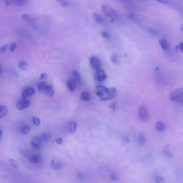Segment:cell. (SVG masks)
I'll return each instance as SVG.
<instances>
[{
	"mask_svg": "<svg viewBox=\"0 0 183 183\" xmlns=\"http://www.w3.org/2000/svg\"><path fill=\"white\" fill-rule=\"evenodd\" d=\"M95 93L102 101L111 100L116 95V91L114 88H108L103 86L97 87Z\"/></svg>",
	"mask_w": 183,
	"mask_h": 183,
	"instance_id": "1",
	"label": "cell"
},
{
	"mask_svg": "<svg viewBox=\"0 0 183 183\" xmlns=\"http://www.w3.org/2000/svg\"><path fill=\"white\" fill-rule=\"evenodd\" d=\"M183 89L179 88L172 92L170 95V100L175 102L183 104Z\"/></svg>",
	"mask_w": 183,
	"mask_h": 183,
	"instance_id": "2",
	"label": "cell"
},
{
	"mask_svg": "<svg viewBox=\"0 0 183 183\" xmlns=\"http://www.w3.org/2000/svg\"><path fill=\"white\" fill-rule=\"evenodd\" d=\"M101 9L104 14L108 17L111 18H115L117 16V14L116 12L108 5H102Z\"/></svg>",
	"mask_w": 183,
	"mask_h": 183,
	"instance_id": "3",
	"label": "cell"
},
{
	"mask_svg": "<svg viewBox=\"0 0 183 183\" xmlns=\"http://www.w3.org/2000/svg\"><path fill=\"white\" fill-rule=\"evenodd\" d=\"M139 118L142 121L147 122L149 118V112L147 109L144 105H141L138 110Z\"/></svg>",
	"mask_w": 183,
	"mask_h": 183,
	"instance_id": "4",
	"label": "cell"
},
{
	"mask_svg": "<svg viewBox=\"0 0 183 183\" xmlns=\"http://www.w3.org/2000/svg\"><path fill=\"white\" fill-rule=\"evenodd\" d=\"M90 62L91 67L93 69L96 71L101 69V62L98 58L95 56H92L90 59Z\"/></svg>",
	"mask_w": 183,
	"mask_h": 183,
	"instance_id": "5",
	"label": "cell"
},
{
	"mask_svg": "<svg viewBox=\"0 0 183 183\" xmlns=\"http://www.w3.org/2000/svg\"><path fill=\"white\" fill-rule=\"evenodd\" d=\"M94 77L98 81L101 82H103L107 79V76L104 70L100 69L96 71Z\"/></svg>",
	"mask_w": 183,
	"mask_h": 183,
	"instance_id": "6",
	"label": "cell"
},
{
	"mask_svg": "<svg viewBox=\"0 0 183 183\" xmlns=\"http://www.w3.org/2000/svg\"><path fill=\"white\" fill-rule=\"evenodd\" d=\"M30 101L28 100H23L17 103V108L19 110H22L26 108L29 105Z\"/></svg>",
	"mask_w": 183,
	"mask_h": 183,
	"instance_id": "7",
	"label": "cell"
},
{
	"mask_svg": "<svg viewBox=\"0 0 183 183\" xmlns=\"http://www.w3.org/2000/svg\"><path fill=\"white\" fill-rule=\"evenodd\" d=\"M43 91L46 96L49 97H52L54 93L53 88L50 85H47Z\"/></svg>",
	"mask_w": 183,
	"mask_h": 183,
	"instance_id": "8",
	"label": "cell"
},
{
	"mask_svg": "<svg viewBox=\"0 0 183 183\" xmlns=\"http://www.w3.org/2000/svg\"><path fill=\"white\" fill-rule=\"evenodd\" d=\"M41 139L40 138L36 137L33 139L31 141V144L34 148H39L41 145Z\"/></svg>",
	"mask_w": 183,
	"mask_h": 183,
	"instance_id": "9",
	"label": "cell"
},
{
	"mask_svg": "<svg viewBox=\"0 0 183 183\" xmlns=\"http://www.w3.org/2000/svg\"><path fill=\"white\" fill-rule=\"evenodd\" d=\"M35 90L33 88H28L25 90L22 93V96L26 97H29L33 95L35 93Z\"/></svg>",
	"mask_w": 183,
	"mask_h": 183,
	"instance_id": "10",
	"label": "cell"
},
{
	"mask_svg": "<svg viewBox=\"0 0 183 183\" xmlns=\"http://www.w3.org/2000/svg\"><path fill=\"white\" fill-rule=\"evenodd\" d=\"M67 87L70 91H74L76 88V82L72 79H69L67 81Z\"/></svg>",
	"mask_w": 183,
	"mask_h": 183,
	"instance_id": "11",
	"label": "cell"
},
{
	"mask_svg": "<svg viewBox=\"0 0 183 183\" xmlns=\"http://www.w3.org/2000/svg\"><path fill=\"white\" fill-rule=\"evenodd\" d=\"M8 112L7 107L5 105H0V118H2L6 116Z\"/></svg>",
	"mask_w": 183,
	"mask_h": 183,
	"instance_id": "12",
	"label": "cell"
},
{
	"mask_svg": "<svg viewBox=\"0 0 183 183\" xmlns=\"http://www.w3.org/2000/svg\"><path fill=\"white\" fill-rule=\"evenodd\" d=\"M80 98L84 101L88 102L90 101L91 96L90 94L87 92H82L80 95Z\"/></svg>",
	"mask_w": 183,
	"mask_h": 183,
	"instance_id": "13",
	"label": "cell"
},
{
	"mask_svg": "<svg viewBox=\"0 0 183 183\" xmlns=\"http://www.w3.org/2000/svg\"><path fill=\"white\" fill-rule=\"evenodd\" d=\"M11 3L18 6H23L28 3V0H14L11 1Z\"/></svg>",
	"mask_w": 183,
	"mask_h": 183,
	"instance_id": "14",
	"label": "cell"
},
{
	"mask_svg": "<svg viewBox=\"0 0 183 183\" xmlns=\"http://www.w3.org/2000/svg\"><path fill=\"white\" fill-rule=\"evenodd\" d=\"M159 45L163 50H166L168 48V43L166 40L164 39H161L159 41Z\"/></svg>",
	"mask_w": 183,
	"mask_h": 183,
	"instance_id": "15",
	"label": "cell"
},
{
	"mask_svg": "<svg viewBox=\"0 0 183 183\" xmlns=\"http://www.w3.org/2000/svg\"><path fill=\"white\" fill-rule=\"evenodd\" d=\"M51 166L52 168L55 170L61 168L62 165L61 163L55 161L54 159H52L51 162Z\"/></svg>",
	"mask_w": 183,
	"mask_h": 183,
	"instance_id": "16",
	"label": "cell"
},
{
	"mask_svg": "<svg viewBox=\"0 0 183 183\" xmlns=\"http://www.w3.org/2000/svg\"><path fill=\"white\" fill-rule=\"evenodd\" d=\"M41 159L40 156L36 155L30 157L29 158V161L30 162L32 163H37L40 161Z\"/></svg>",
	"mask_w": 183,
	"mask_h": 183,
	"instance_id": "17",
	"label": "cell"
},
{
	"mask_svg": "<svg viewBox=\"0 0 183 183\" xmlns=\"http://www.w3.org/2000/svg\"><path fill=\"white\" fill-rule=\"evenodd\" d=\"M156 128L157 130L160 132L164 131L165 129V125L162 122L159 121L156 123Z\"/></svg>",
	"mask_w": 183,
	"mask_h": 183,
	"instance_id": "18",
	"label": "cell"
},
{
	"mask_svg": "<svg viewBox=\"0 0 183 183\" xmlns=\"http://www.w3.org/2000/svg\"><path fill=\"white\" fill-rule=\"evenodd\" d=\"M72 74L73 77L75 78V79L76 80L78 83L80 84L81 83V78H80V75L79 72L77 70H74L73 71Z\"/></svg>",
	"mask_w": 183,
	"mask_h": 183,
	"instance_id": "19",
	"label": "cell"
},
{
	"mask_svg": "<svg viewBox=\"0 0 183 183\" xmlns=\"http://www.w3.org/2000/svg\"><path fill=\"white\" fill-rule=\"evenodd\" d=\"M69 129L71 133H73L75 132L76 129V123L75 121H72L69 122Z\"/></svg>",
	"mask_w": 183,
	"mask_h": 183,
	"instance_id": "20",
	"label": "cell"
},
{
	"mask_svg": "<svg viewBox=\"0 0 183 183\" xmlns=\"http://www.w3.org/2000/svg\"><path fill=\"white\" fill-rule=\"evenodd\" d=\"M18 66L19 68L23 70H25L28 67L29 65L25 61L22 60L19 62Z\"/></svg>",
	"mask_w": 183,
	"mask_h": 183,
	"instance_id": "21",
	"label": "cell"
},
{
	"mask_svg": "<svg viewBox=\"0 0 183 183\" xmlns=\"http://www.w3.org/2000/svg\"><path fill=\"white\" fill-rule=\"evenodd\" d=\"M93 18L98 23H102L103 22L102 18L97 13H93L92 15Z\"/></svg>",
	"mask_w": 183,
	"mask_h": 183,
	"instance_id": "22",
	"label": "cell"
},
{
	"mask_svg": "<svg viewBox=\"0 0 183 183\" xmlns=\"http://www.w3.org/2000/svg\"><path fill=\"white\" fill-rule=\"evenodd\" d=\"M22 17L23 19L28 22H32L34 20L32 16L27 14H24L23 15Z\"/></svg>",
	"mask_w": 183,
	"mask_h": 183,
	"instance_id": "23",
	"label": "cell"
},
{
	"mask_svg": "<svg viewBox=\"0 0 183 183\" xmlns=\"http://www.w3.org/2000/svg\"><path fill=\"white\" fill-rule=\"evenodd\" d=\"M42 138L46 141H50L52 138L51 135L48 133H44L42 134Z\"/></svg>",
	"mask_w": 183,
	"mask_h": 183,
	"instance_id": "24",
	"label": "cell"
},
{
	"mask_svg": "<svg viewBox=\"0 0 183 183\" xmlns=\"http://www.w3.org/2000/svg\"><path fill=\"white\" fill-rule=\"evenodd\" d=\"M137 140L138 142L142 144H144L146 142L145 138L142 134H139Z\"/></svg>",
	"mask_w": 183,
	"mask_h": 183,
	"instance_id": "25",
	"label": "cell"
},
{
	"mask_svg": "<svg viewBox=\"0 0 183 183\" xmlns=\"http://www.w3.org/2000/svg\"><path fill=\"white\" fill-rule=\"evenodd\" d=\"M30 128L29 126L28 125H25L22 127V131L23 133L24 134H27L29 132Z\"/></svg>",
	"mask_w": 183,
	"mask_h": 183,
	"instance_id": "26",
	"label": "cell"
},
{
	"mask_svg": "<svg viewBox=\"0 0 183 183\" xmlns=\"http://www.w3.org/2000/svg\"><path fill=\"white\" fill-rule=\"evenodd\" d=\"M47 83L46 82H42L38 85V90L40 92L43 91L46 86H47Z\"/></svg>",
	"mask_w": 183,
	"mask_h": 183,
	"instance_id": "27",
	"label": "cell"
},
{
	"mask_svg": "<svg viewBox=\"0 0 183 183\" xmlns=\"http://www.w3.org/2000/svg\"><path fill=\"white\" fill-rule=\"evenodd\" d=\"M58 1L60 4L64 7H68L71 6V4L66 1L59 0Z\"/></svg>",
	"mask_w": 183,
	"mask_h": 183,
	"instance_id": "28",
	"label": "cell"
},
{
	"mask_svg": "<svg viewBox=\"0 0 183 183\" xmlns=\"http://www.w3.org/2000/svg\"><path fill=\"white\" fill-rule=\"evenodd\" d=\"M163 152H164V154L165 155L168 157L170 158H172L173 157V154H172L171 152L169 151V150L166 149V150H164Z\"/></svg>",
	"mask_w": 183,
	"mask_h": 183,
	"instance_id": "29",
	"label": "cell"
},
{
	"mask_svg": "<svg viewBox=\"0 0 183 183\" xmlns=\"http://www.w3.org/2000/svg\"><path fill=\"white\" fill-rule=\"evenodd\" d=\"M9 162L14 168H17V167H18V163H17V162L15 160H14L13 159H9Z\"/></svg>",
	"mask_w": 183,
	"mask_h": 183,
	"instance_id": "30",
	"label": "cell"
},
{
	"mask_svg": "<svg viewBox=\"0 0 183 183\" xmlns=\"http://www.w3.org/2000/svg\"><path fill=\"white\" fill-rule=\"evenodd\" d=\"M101 33L102 36L105 38L108 39H111V35L107 32H105V31H102L101 32Z\"/></svg>",
	"mask_w": 183,
	"mask_h": 183,
	"instance_id": "31",
	"label": "cell"
},
{
	"mask_svg": "<svg viewBox=\"0 0 183 183\" xmlns=\"http://www.w3.org/2000/svg\"><path fill=\"white\" fill-rule=\"evenodd\" d=\"M108 107L113 111H115L117 108V104L116 102H112L109 105Z\"/></svg>",
	"mask_w": 183,
	"mask_h": 183,
	"instance_id": "32",
	"label": "cell"
},
{
	"mask_svg": "<svg viewBox=\"0 0 183 183\" xmlns=\"http://www.w3.org/2000/svg\"><path fill=\"white\" fill-rule=\"evenodd\" d=\"M32 121L34 124L36 126H38L40 124V121L37 117H33L32 118Z\"/></svg>",
	"mask_w": 183,
	"mask_h": 183,
	"instance_id": "33",
	"label": "cell"
},
{
	"mask_svg": "<svg viewBox=\"0 0 183 183\" xmlns=\"http://www.w3.org/2000/svg\"><path fill=\"white\" fill-rule=\"evenodd\" d=\"M156 183H165V180L162 177L158 176L156 177Z\"/></svg>",
	"mask_w": 183,
	"mask_h": 183,
	"instance_id": "34",
	"label": "cell"
},
{
	"mask_svg": "<svg viewBox=\"0 0 183 183\" xmlns=\"http://www.w3.org/2000/svg\"><path fill=\"white\" fill-rule=\"evenodd\" d=\"M16 46H17V44H16V43H13L10 46V48H9V50L11 52H14L15 50L16 49Z\"/></svg>",
	"mask_w": 183,
	"mask_h": 183,
	"instance_id": "35",
	"label": "cell"
},
{
	"mask_svg": "<svg viewBox=\"0 0 183 183\" xmlns=\"http://www.w3.org/2000/svg\"><path fill=\"white\" fill-rule=\"evenodd\" d=\"M8 46L7 45H4L0 48V52L1 53H4L5 52V51L8 48Z\"/></svg>",
	"mask_w": 183,
	"mask_h": 183,
	"instance_id": "36",
	"label": "cell"
},
{
	"mask_svg": "<svg viewBox=\"0 0 183 183\" xmlns=\"http://www.w3.org/2000/svg\"><path fill=\"white\" fill-rule=\"evenodd\" d=\"M111 61L113 63L115 64H117L118 61L117 58L116 56L115 55H113L111 57Z\"/></svg>",
	"mask_w": 183,
	"mask_h": 183,
	"instance_id": "37",
	"label": "cell"
},
{
	"mask_svg": "<svg viewBox=\"0 0 183 183\" xmlns=\"http://www.w3.org/2000/svg\"><path fill=\"white\" fill-rule=\"evenodd\" d=\"M56 142L58 144H61L62 143V140L60 138H58L56 139Z\"/></svg>",
	"mask_w": 183,
	"mask_h": 183,
	"instance_id": "38",
	"label": "cell"
},
{
	"mask_svg": "<svg viewBox=\"0 0 183 183\" xmlns=\"http://www.w3.org/2000/svg\"><path fill=\"white\" fill-rule=\"evenodd\" d=\"M178 49H179L182 52L183 51V43H180L179 44V46H177Z\"/></svg>",
	"mask_w": 183,
	"mask_h": 183,
	"instance_id": "39",
	"label": "cell"
},
{
	"mask_svg": "<svg viewBox=\"0 0 183 183\" xmlns=\"http://www.w3.org/2000/svg\"><path fill=\"white\" fill-rule=\"evenodd\" d=\"M111 179L113 180H117L118 179V177L116 175H114V174H112L111 175Z\"/></svg>",
	"mask_w": 183,
	"mask_h": 183,
	"instance_id": "40",
	"label": "cell"
},
{
	"mask_svg": "<svg viewBox=\"0 0 183 183\" xmlns=\"http://www.w3.org/2000/svg\"><path fill=\"white\" fill-rule=\"evenodd\" d=\"M47 77V75L45 73H42L40 76V78L42 79H46Z\"/></svg>",
	"mask_w": 183,
	"mask_h": 183,
	"instance_id": "41",
	"label": "cell"
},
{
	"mask_svg": "<svg viewBox=\"0 0 183 183\" xmlns=\"http://www.w3.org/2000/svg\"><path fill=\"white\" fill-rule=\"evenodd\" d=\"M5 3H6L7 7H8V6L11 4V1L6 0L5 1Z\"/></svg>",
	"mask_w": 183,
	"mask_h": 183,
	"instance_id": "42",
	"label": "cell"
},
{
	"mask_svg": "<svg viewBox=\"0 0 183 183\" xmlns=\"http://www.w3.org/2000/svg\"><path fill=\"white\" fill-rule=\"evenodd\" d=\"M124 140H125V141L126 142H130V139H129V138L125 136V137L124 138Z\"/></svg>",
	"mask_w": 183,
	"mask_h": 183,
	"instance_id": "43",
	"label": "cell"
},
{
	"mask_svg": "<svg viewBox=\"0 0 183 183\" xmlns=\"http://www.w3.org/2000/svg\"><path fill=\"white\" fill-rule=\"evenodd\" d=\"M3 72V68L1 64H0V75H1Z\"/></svg>",
	"mask_w": 183,
	"mask_h": 183,
	"instance_id": "44",
	"label": "cell"
},
{
	"mask_svg": "<svg viewBox=\"0 0 183 183\" xmlns=\"http://www.w3.org/2000/svg\"><path fill=\"white\" fill-rule=\"evenodd\" d=\"M77 177L79 179H81L82 177V175L80 173H78L77 174Z\"/></svg>",
	"mask_w": 183,
	"mask_h": 183,
	"instance_id": "45",
	"label": "cell"
},
{
	"mask_svg": "<svg viewBox=\"0 0 183 183\" xmlns=\"http://www.w3.org/2000/svg\"><path fill=\"white\" fill-rule=\"evenodd\" d=\"M1 135H2V133H1V131L0 130V138L1 137Z\"/></svg>",
	"mask_w": 183,
	"mask_h": 183,
	"instance_id": "46",
	"label": "cell"
}]
</instances>
